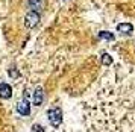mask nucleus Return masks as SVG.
Here are the masks:
<instances>
[{
  "mask_svg": "<svg viewBox=\"0 0 135 132\" xmlns=\"http://www.w3.org/2000/svg\"><path fill=\"white\" fill-rule=\"evenodd\" d=\"M49 120L53 126H59L62 120V111L59 108H53L49 111Z\"/></svg>",
  "mask_w": 135,
  "mask_h": 132,
  "instance_id": "2",
  "label": "nucleus"
},
{
  "mask_svg": "<svg viewBox=\"0 0 135 132\" xmlns=\"http://www.w3.org/2000/svg\"><path fill=\"white\" fill-rule=\"evenodd\" d=\"M132 24H129V23H123V24H118L117 26V30L120 32V34H129V32H132Z\"/></svg>",
  "mask_w": 135,
  "mask_h": 132,
  "instance_id": "7",
  "label": "nucleus"
},
{
  "mask_svg": "<svg viewBox=\"0 0 135 132\" xmlns=\"http://www.w3.org/2000/svg\"><path fill=\"white\" fill-rule=\"evenodd\" d=\"M8 114L5 108L0 105V132H8Z\"/></svg>",
  "mask_w": 135,
  "mask_h": 132,
  "instance_id": "3",
  "label": "nucleus"
},
{
  "mask_svg": "<svg viewBox=\"0 0 135 132\" xmlns=\"http://www.w3.org/2000/svg\"><path fill=\"white\" fill-rule=\"evenodd\" d=\"M11 96H12V88L8 84H0V97L9 99Z\"/></svg>",
  "mask_w": 135,
  "mask_h": 132,
  "instance_id": "4",
  "label": "nucleus"
},
{
  "mask_svg": "<svg viewBox=\"0 0 135 132\" xmlns=\"http://www.w3.org/2000/svg\"><path fill=\"white\" fill-rule=\"evenodd\" d=\"M43 99H44V96H43V90L41 88H37L35 90V93H33V105H41L43 103Z\"/></svg>",
  "mask_w": 135,
  "mask_h": 132,
  "instance_id": "6",
  "label": "nucleus"
},
{
  "mask_svg": "<svg viewBox=\"0 0 135 132\" xmlns=\"http://www.w3.org/2000/svg\"><path fill=\"white\" fill-rule=\"evenodd\" d=\"M103 62H105V64H111V62H112L109 55H103Z\"/></svg>",
  "mask_w": 135,
  "mask_h": 132,
  "instance_id": "10",
  "label": "nucleus"
},
{
  "mask_svg": "<svg viewBox=\"0 0 135 132\" xmlns=\"http://www.w3.org/2000/svg\"><path fill=\"white\" fill-rule=\"evenodd\" d=\"M17 109H18V112L21 115H29V112H31V109H29V103L26 102V100H21V102H18V105H17Z\"/></svg>",
  "mask_w": 135,
  "mask_h": 132,
  "instance_id": "5",
  "label": "nucleus"
},
{
  "mask_svg": "<svg viewBox=\"0 0 135 132\" xmlns=\"http://www.w3.org/2000/svg\"><path fill=\"white\" fill-rule=\"evenodd\" d=\"M100 36H102V38H106V40H114V35L109 34V32H102Z\"/></svg>",
  "mask_w": 135,
  "mask_h": 132,
  "instance_id": "9",
  "label": "nucleus"
},
{
  "mask_svg": "<svg viewBox=\"0 0 135 132\" xmlns=\"http://www.w3.org/2000/svg\"><path fill=\"white\" fill-rule=\"evenodd\" d=\"M29 5L32 6L33 11H40L43 8V0H29Z\"/></svg>",
  "mask_w": 135,
  "mask_h": 132,
  "instance_id": "8",
  "label": "nucleus"
},
{
  "mask_svg": "<svg viewBox=\"0 0 135 132\" xmlns=\"http://www.w3.org/2000/svg\"><path fill=\"white\" fill-rule=\"evenodd\" d=\"M38 23H40V14H38L37 11L32 9V11H29L26 14V17H25L26 27H35Z\"/></svg>",
  "mask_w": 135,
  "mask_h": 132,
  "instance_id": "1",
  "label": "nucleus"
}]
</instances>
